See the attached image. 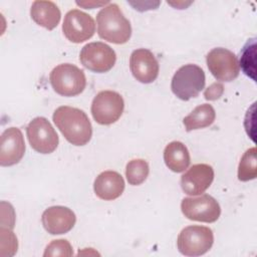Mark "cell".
I'll return each mask as SVG.
<instances>
[{
    "instance_id": "cell-1",
    "label": "cell",
    "mask_w": 257,
    "mask_h": 257,
    "mask_svg": "<svg viewBox=\"0 0 257 257\" xmlns=\"http://www.w3.org/2000/svg\"><path fill=\"white\" fill-rule=\"evenodd\" d=\"M52 119L65 140L74 146L86 145L92 136V126L86 113L76 107H57Z\"/></svg>"
},
{
    "instance_id": "cell-2",
    "label": "cell",
    "mask_w": 257,
    "mask_h": 257,
    "mask_svg": "<svg viewBox=\"0 0 257 257\" xmlns=\"http://www.w3.org/2000/svg\"><path fill=\"white\" fill-rule=\"evenodd\" d=\"M96 24L98 36L105 41L123 44L131 38V23L115 3H109L101 8L96 15Z\"/></svg>"
},
{
    "instance_id": "cell-3",
    "label": "cell",
    "mask_w": 257,
    "mask_h": 257,
    "mask_svg": "<svg viewBox=\"0 0 257 257\" xmlns=\"http://www.w3.org/2000/svg\"><path fill=\"white\" fill-rule=\"evenodd\" d=\"M49 81L53 90L62 96L78 95L86 85L83 70L71 63H61L55 66L50 72Z\"/></svg>"
},
{
    "instance_id": "cell-4",
    "label": "cell",
    "mask_w": 257,
    "mask_h": 257,
    "mask_svg": "<svg viewBox=\"0 0 257 257\" xmlns=\"http://www.w3.org/2000/svg\"><path fill=\"white\" fill-rule=\"evenodd\" d=\"M206 78L204 70L196 64H186L174 74L171 82L173 93L182 100L197 97L205 88Z\"/></svg>"
},
{
    "instance_id": "cell-5",
    "label": "cell",
    "mask_w": 257,
    "mask_h": 257,
    "mask_svg": "<svg viewBox=\"0 0 257 257\" xmlns=\"http://www.w3.org/2000/svg\"><path fill=\"white\" fill-rule=\"evenodd\" d=\"M214 243L213 231L206 226L192 225L184 228L177 239L178 250L185 256H201Z\"/></svg>"
},
{
    "instance_id": "cell-6",
    "label": "cell",
    "mask_w": 257,
    "mask_h": 257,
    "mask_svg": "<svg viewBox=\"0 0 257 257\" xmlns=\"http://www.w3.org/2000/svg\"><path fill=\"white\" fill-rule=\"evenodd\" d=\"M124 101L122 96L113 90L99 91L91 103L93 119L102 125L115 122L123 112Z\"/></svg>"
},
{
    "instance_id": "cell-7",
    "label": "cell",
    "mask_w": 257,
    "mask_h": 257,
    "mask_svg": "<svg viewBox=\"0 0 257 257\" xmlns=\"http://www.w3.org/2000/svg\"><path fill=\"white\" fill-rule=\"evenodd\" d=\"M181 210L189 220L205 223L216 222L221 214L219 203L208 194L184 198L181 203Z\"/></svg>"
},
{
    "instance_id": "cell-8",
    "label": "cell",
    "mask_w": 257,
    "mask_h": 257,
    "mask_svg": "<svg viewBox=\"0 0 257 257\" xmlns=\"http://www.w3.org/2000/svg\"><path fill=\"white\" fill-rule=\"evenodd\" d=\"M26 135L31 148L40 154H50L58 146V136L49 122L43 116L33 118L26 127Z\"/></svg>"
},
{
    "instance_id": "cell-9",
    "label": "cell",
    "mask_w": 257,
    "mask_h": 257,
    "mask_svg": "<svg viewBox=\"0 0 257 257\" xmlns=\"http://www.w3.org/2000/svg\"><path fill=\"white\" fill-rule=\"evenodd\" d=\"M79 60L88 70L103 73L113 67L116 55L110 46L97 41L87 43L82 47L79 54Z\"/></svg>"
},
{
    "instance_id": "cell-10",
    "label": "cell",
    "mask_w": 257,
    "mask_h": 257,
    "mask_svg": "<svg viewBox=\"0 0 257 257\" xmlns=\"http://www.w3.org/2000/svg\"><path fill=\"white\" fill-rule=\"evenodd\" d=\"M206 61L210 72L219 81L230 82L239 75L237 56L226 48H213L206 55Z\"/></svg>"
},
{
    "instance_id": "cell-11",
    "label": "cell",
    "mask_w": 257,
    "mask_h": 257,
    "mask_svg": "<svg viewBox=\"0 0 257 257\" xmlns=\"http://www.w3.org/2000/svg\"><path fill=\"white\" fill-rule=\"evenodd\" d=\"M62 31L69 41L81 43L93 36L95 23L89 14L79 9H72L64 16Z\"/></svg>"
},
{
    "instance_id": "cell-12",
    "label": "cell",
    "mask_w": 257,
    "mask_h": 257,
    "mask_svg": "<svg viewBox=\"0 0 257 257\" xmlns=\"http://www.w3.org/2000/svg\"><path fill=\"white\" fill-rule=\"evenodd\" d=\"M130 69L134 77L142 83H152L159 75V62L152 51L139 48L132 52Z\"/></svg>"
},
{
    "instance_id": "cell-13",
    "label": "cell",
    "mask_w": 257,
    "mask_h": 257,
    "mask_svg": "<svg viewBox=\"0 0 257 257\" xmlns=\"http://www.w3.org/2000/svg\"><path fill=\"white\" fill-rule=\"evenodd\" d=\"M214 180V170L208 164L193 165L181 177V187L185 194L197 196L203 194Z\"/></svg>"
},
{
    "instance_id": "cell-14",
    "label": "cell",
    "mask_w": 257,
    "mask_h": 257,
    "mask_svg": "<svg viewBox=\"0 0 257 257\" xmlns=\"http://www.w3.org/2000/svg\"><path fill=\"white\" fill-rule=\"evenodd\" d=\"M24 153L25 143L21 131L18 127L6 128L1 135L0 165L13 166L21 161Z\"/></svg>"
},
{
    "instance_id": "cell-15",
    "label": "cell",
    "mask_w": 257,
    "mask_h": 257,
    "mask_svg": "<svg viewBox=\"0 0 257 257\" xmlns=\"http://www.w3.org/2000/svg\"><path fill=\"white\" fill-rule=\"evenodd\" d=\"M41 222L49 234L60 235L69 232L73 228L76 217L72 210L67 207L52 206L43 212Z\"/></svg>"
},
{
    "instance_id": "cell-16",
    "label": "cell",
    "mask_w": 257,
    "mask_h": 257,
    "mask_svg": "<svg viewBox=\"0 0 257 257\" xmlns=\"http://www.w3.org/2000/svg\"><path fill=\"white\" fill-rule=\"evenodd\" d=\"M93 190L95 195L104 201L117 199L124 190V180L114 171H104L94 180Z\"/></svg>"
},
{
    "instance_id": "cell-17",
    "label": "cell",
    "mask_w": 257,
    "mask_h": 257,
    "mask_svg": "<svg viewBox=\"0 0 257 257\" xmlns=\"http://www.w3.org/2000/svg\"><path fill=\"white\" fill-rule=\"evenodd\" d=\"M32 20L48 30L54 29L61 18L58 6L52 1H34L30 8Z\"/></svg>"
},
{
    "instance_id": "cell-18",
    "label": "cell",
    "mask_w": 257,
    "mask_h": 257,
    "mask_svg": "<svg viewBox=\"0 0 257 257\" xmlns=\"http://www.w3.org/2000/svg\"><path fill=\"white\" fill-rule=\"evenodd\" d=\"M164 161L171 171L182 173L190 166V153L183 143L174 141L166 146L164 150Z\"/></svg>"
},
{
    "instance_id": "cell-19",
    "label": "cell",
    "mask_w": 257,
    "mask_h": 257,
    "mask_svg": "<svg viewBox=\"0 0 257 257\" xmlns=\"http://www.w3.org/2000/svg\"><path fill=\"white\" fill-rule=\"evenodd\" d=\"M216 117L214 107L209 103H203L196 106L187 116L184 117L183 123L187 132L199 130L211 125Z\"/></svg>"
},
{
    "instance_id": "cell-20",
    "label": "cell",
    "mask_w": 257,
    "mask_h": 257,
    "mask_svg": "<svg viewBox=\"0 0 257 257\" xmlns=\"http://www.w3.org/2000/svg\"><path fill=\"white\" fill-rule=\"evenodd\" d=\"M257 176L256 148L248 149L242 156L238 166V179L241 182L254 180Z\"/></svg>"
},
{
    "instance_id": "cell-21",
    "label": "cell",
    "mask_w": 257,
    "mask_h": 257,
    "mask_svg": "<svg viewBox=\"0 0 257 257\" xmlns=\"http://www.w3.org/2000/svg\"><path fill=\"white\" fill-rule=\"evenodd\" d=\"M150 168L147 161L143 159H134L126 164L125 177L130 185L138 186L143 184L149 176Z\"/></svg>"
},
{
    "instance_id": "cell-22",
    "label": "cell",
    "mask_w": 257,
    "mask_h": 257,
    "mask_svg": "<svg viewBox=\"0 0 257 257\" xmlns=\"http://www.w3.org/2000/svg\"><path fill=\"white\" fill-rule=\"evenodd\" d=\"M255 39H250L241 51L240 64L244 73L255 80Z\"/></svg>"
},
{
    "instance_id": "cell-23",
    "label": "cell",
    "mask_w": 257,
    "mask_h": 257,
    "mask_svg": "<svg viewBox=\"0 0 257 257\" xmlns=\"http://www.w3.org/2000/svg\"><path fill=\"white\" fill-rule=\"evenodd\" d=\"M73 251L70 243L65 239H58L51 241L45 248L43 253L44 257L50 256H64L70 257L72 256Z\"/></svg>"
},
{
    "instance_id": "cell-24",
    "label": "cell",
    "mask_w": 257,
    "mask_h": 257,
    "mask_svg": "<svg viewBox=\"0 0 257 257\" xmlns=\"http://www.w3.org/2000/svg\"><path fill=\"white\" fill-rule=\"evenodd\" d=\"M224 92V86L220 82H215L211 84L205 91H204V96L207 100H216Z\"/></svg>"
}]
</instances>
